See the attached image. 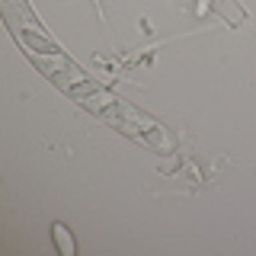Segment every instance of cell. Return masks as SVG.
Wrapping results in <instances>:
<instances>
[{
  "label": "cell",
  "instance_id": "obj_1",
  "mask_svg": "<svg viewBox=\"0 0 256 256\" xmlns=\"http://www.w3.org/2000/svg\"><path fill=\"white\" fill-rule=\"evenodd\" d=\"M52 234H54V240H58V246H61L64 256H74L77 253V246H74V240H70V234H68V228H64V224H54Z\"/></svg>",
  "mask_w": 256,
  "mask_h": 256
}]
</instances>
